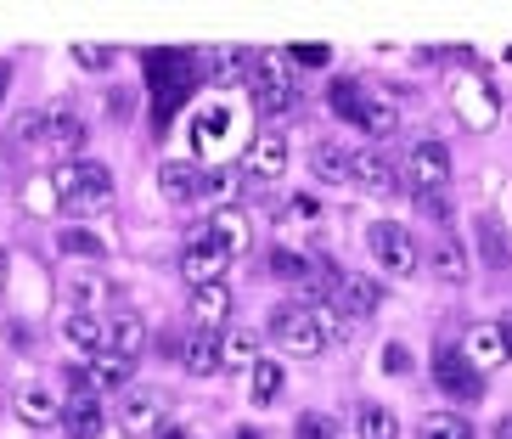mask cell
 Here are the masks:
<instances>
[{
    "label": "cell",
    "mask_w": 512,
    "mask_h": 439,
    "mask_svg": "<svg viewBox=\"0 0 512 439\" xmlns=\"http://www.w3.org/2000/svg\"><path fill=\"white\" fill-rule=\"evenodd\" d=\"M248 96H254V107L265 113V119H282L287 107H293L299 85H293V74H287V51H265V57H254Z\"/></svg>",
    "instance_id": "obj_1"
},
{
    "label": "cell",
    "mask_w": 512,
    "mask_h": 439,
    "mask_svg": "<svg viewBox=\"0 0 512 439\" xmlns=\"http://www.w3.org/2000/svg\"><path fill=\"white\" fill-rule=\"evenodd\" d=\"M271 338L287 349V355H304V361L327 349V333H321V321H316L310 304H276L271 310Z\"/></svg>",
    "instance_id": "obj_2"
},
{
    "label": "cell",
    "mask_w": 512,
    "mask_h": 439,
    "mask_svg": "<svg viewBox=\"0 0 512 439\" xmlns=\"http://www.w3.org/2000/svg\"><path fill=\"white\" fill-rule=\"evenodd\" d=\"M400 169H406V181H411L417 197H439L445 181H451V147L434 141V136H422V141H411V152H406Z\"/></svg>",
    "instance_id": "obj_3"
},
{
    "label": "cell",
    "mask_w": 512,
    "mask_h": 439,
    "mask_svg": "<svg viewBox=\"0 0 512 439\" xmlns=\"http://www.w3.org/2000/svg\"><path fill=\"white\" fill-rule=\"evenodd\" d=\"M366 254L377 259V271L383 276H411L417 271V243H411V231L394 226V220L366 226Z\"/></svg>",
    "instance_id": "obj_4"
},
{
    "label": "cell",
    "mask_w": 512,
    "mask_h": 439,
    "mask_svg": "<svg viewBox=\"0 0 512 439\" xmlns=\"http://www.w3.org/2000/svg\"><path fill=\"white\" fill-rule=\"evenodd\" d=\"M451 107H456V119H462L467 130H490V124L501 119L496 91H490L479 74H456L451 79Z\"/></svg>",
    "instance_id": "obj_5"
},
{
    "label": "cell",
    "mask_w": 512,
    "mask_h": 439,
    "mask_svg": "<svg viewBox=\"0 0 512 439\" xmlns=\"http://www.w3.org/2000/svg\"><path fill=\"white\" fill-rule=\"evenodd\" d=\"M434 383L451 394V400H479V394H484V378L467 366V355L456 344H439L434 349Z\"/></svg>",
    "instance_id": "obj_6"
},
{
    "label": "cell",
    "mask_w": 512,
    "mask_h": 439,
    "mask_svg": "<svg viewBox=\"0 0 512 439\" xmlns=\"http://www.w3.org/2000/svg\"><path fill=\"white\" fill-rule=\"evenodd\" d=\"M327 304L344 321H366V316H377V310H383V288H377L372 276H338Z\"/></svg>",
    "instance_id": "obj_7"
},
{
    "label": "cell",
    "mask_w": 512,
    "mask_h": 439,
    "mask_svg": "<svg viewBox=\"0 0 512 439\" xmlns=\"http://www.w3.org/2000/svg\"><path fill=\"white\" fill-rule=\"evenodd\" d=\"M113 417H119L124 434L152 439V434H158V423H164V400H158V389H124Z\"/></svg>",
    "instance_id": "obj_8"
},
{
    "label": "cell",
    "mask_w": 512,
    "mask_h": 439,
    "mask_svg": "<svg viewBox=\"0 0 512 439\" xmlns=\"http://www.w3.org/2000/svg\"><path fill=\"white\" fill-rule=\"evenodd\" d=\"M462 355L473 372H496V366L512 361V349H507V333H501V321H473V333L462 338Z\"/></svg>",
    "instance_id": "obj_9"
},
{
    "label": "cell",
    "mask_w": 512,
    "mask_h": 439,
    "mask_svg": "<svg viewBox=\"0 0 512 439\" xmlns=\"http://www.w3.org/2000/svg\"><path fill=\"white\" fill-rule=\"evenodd\" d=\"M226 265H231V254L214 243L209 231H203V237H192V243H186V254H181V276L192 282V288H209V282H220V276H226Z\"/></svg>",
    "instance_id": "obj_10"
},
{
    "label": "cell",
    "mask_w": 512,
    "mask_h": 439,
    "mask_svg": "<svg viewBox=\"0 0 512 439\" xmlns=\"http://www.w3.org/2000/svg\"><path fill=\"white\" fill-rule=\"evenodd\" d=\"M12 411H17V423H29V428H57L62 423V394L51 389V383H23V389L12 394Z\"/></svg>",
    "instance_id": "obj_11"
},
{
    "label": "cell",
    "mask_w": 512,
    "mask_h": 439,
    "mask_svg": "<svg viewBox=\"0 0 512 439\" xmlns=\"http://www.w3.org/2000/svg\"><path fill=\"white\" fill-rule=\"evenodd\" d=\"M287 164H293V147H287L282 130H259V136L248 141V175H254V181H282Z\"/></svg>",
    "instance_id": "obj_12"
},
{
    "label": "cell",
    "mask_w": 512,
    "mask_h": 439,
    "mask_svg": "<svg viewBox=\"0 0 512 439\" xmlns=\"http://www.w3.org/2000/svg\"><path fill=\"white\" fill-rule=\"evenodd\" d=\"M51 186H57V197H79V192H102V186H113V175H107L102 158H68V164L51 169Z\"/></svg>",
    "instance_id": "obj_13"
},
{
    "label": "cell",
    "mask_w": 512,
    "mask_h": 439,
    "mask_svg": "<svg viewBox=\"0 0 512 439\" xmlns=\"http://www.w3.org/2000/svg\"><path fill=\"white\" fill-rule=\"evenodd\" d=\"M349 186H361V192H372V197H389L394 186H400V175H394V164H389V158H383L377 147H355Z\"/></svg>",
    "instance_id": "obj_14"
},
{
    "label": "cell",
    "mask_w": 512,
    "mask_h": 439,
    "mask_svg": "<svg viewBox=\"0 0 512 439\" xmlns=\"http://www.w3.org/2000/svg\"><path fill=\"white\" fill-rule=\"evenodd\" d=\"M102 327H107V349H113L119 361H130V366H136L141 355H147V344H152V338H147V321H141L136 310H119V316H113V321H102Z\"/></svg>",
    "instance_id": "obj_15"
},
{
    "label": "cell",
    "mask_w": 512,
    "mask_h": 439,
    "mask_svg": "<svg viewBox=\"0 0 512 439\" xmlns=\"http://www.w3.org/2000/svg\"><path fill=\"white\" fill-rule=\"evenodd\" d=\"M203 231H209V237H214L220 248H226L231 259L248 254V243H254V226H248V214H242L237 203H231V209H214L209 220H203Z\"/></svg>",
    "instance_id": "obj_16"
},
{
    "label": "cell",
    "mask_w": 512,
    "mask_h": 439,
    "mask_svg": "<svg viewBox=\"0 0 512 439\" xmlns=\"http://www.w3.org/2000/svg\"><path fill=\"white\" fill-rule=\"evenodd\" d=\"M237 186H242V169H231V164L197 169V203L203 209H231L237 203Z\"/></svg>",
    "instance_id": "obj_17"
},
{
    "label": "cell",
    "mask_w": 512,
    "mask_h": 439,
    "mask_svg": "<svg viewBox=\"0 0 512 439\" xmlns=\"http://www.w3.org/2000/svg\"><path fill=\"white\" fill-rule=\"evenodd\" d=\"M62 344L74 349V355H85V361H91V355H102V349H107L102 316H74V310H68V316H62Z\"/></svg>",
    "instance_id": "obj_18"
},
{
    "label": "cell",
    "mask_w": 512,
    "mask_h": 439,
    "mask_svg": "<svg viewBox=\"0 0 512 439\" xmlns=\"http://www.w3.org/2000/svg\"><path fill=\"white\" fill-rule=\"evenodd\" d=\"M175 355H181V366L192 372V378H214V372H220V338L203 333V327H197L192 338H181Z\"/></svg>",
    "instance_id": "obj_19"
},
{
    "label": "cell",
    "mask_w": 512,
    "mask_h": 439,
    "mask_svg": "<svg viewBox=\"0 0 512 439\" xmlns=\"http://www.w3.org/2000/svg\"><path fill=\"white\" fill-rule=\"evenodd\" d=\"M349 164H355V147L338 136H321L316 147H310V169H316L321 181H349Z\"/></svg>",
    "instance_id": "obj_20"
},
{
    "label": "cell",
    "mask_w": 512,
    "mask_h": 439,
    "mask_svg": "<svg viewBox=\"0 0 512 439\" xmlns=\"http://www.w3.org/2000/svg\"><path fill=\"white\" fill-rule=\"evenodd\" d=\"M68 434L74 439H96V434H107V411H102V400H96L91 389H79L74 400H68Z\"/></svg>",
    "instance_id": "obj_21"
},
{
    "label": "cell",
    "mask_w": 512,
    "mask_h": 439,
    "mask_svg": "<svg viewBox=\"0 0 512 439\" xmlns=\"http://www.w3.org/2000/svg\"><path fill=\"white\" fill-rule=\"evenodd\" d=\"M158 197L164 203H197V164H186V158L158 164Z\"/></svg>",
    "instance_id": "obj_22"
},
{
    "label": "cell",
    "mask_w": 512,
    "mask_h": 439,
    "mask_svg": "<svg viewBox=\"0 0 512 439\" xmlns=\"http://www.w3.org/2000/svg\"><path fill=\"white\" fill-rule=\"evenodd\" d=\"M192 321L209 333L220 321H231V288L226 282H209V288H192Z\"/></svg>",
    "instance_id": "obj_23"
},
{
    "label": "cell",
    "mask_w": 512,
    "mask_h": 439,
    "mask_svg": "<svg viewBox=\"0 0 512 439\" xmlns=\"http://www.w3.org/2000/svg\"><path fill=\"white\" fill-rule=\"evenodd\" d=\"M282 389H287L282 361H265V355H259V361L248 366V394H254V406H276V400H282Z\"/></svg>",
    "instance_id": "obj_24"
},
{
    "label": "cell",
    "mask_w": 512,
    "mask_h": 439,
    "mask_svg": "<svg viewBox=\"0 0 512 439\" xmlns=\"http://www.w3.org/2000/svg\"><path fill=\"white\" fill-rule=\"evenodd\" d=\"M355 124H361V130H372L377 141H389L394 130H400V107H394L389 96H361V113H355Z\"/></svg>",
    "instance_id": "obj_25"
},
{
    "label": "cell",
    "mask_w": 512,
    "mask_h": 439,
    "mask_svg": "<svg viewBox=\"0 0 512 439\" xmlns=\"http://www.w3.org/2000/svg\"><path fill=\"white\" fill-rule=\"evenodd\" d=\"M85 383H91V394L130 389V361H119L113 349H102V355H91V366H85Z\"/></svg>",
    "instance_id": "obj_26"
},
{
    "label": "cell",
    "mask_w": 512,
    "mask_h": 439,
    "mask_svg": "<svg viewBox=\"0 0 512 439\" xmlns=\"http://www.w3.org/2000/svg\"><path fill=\"white\" fill-rule=\"evenodd\" d=\"M259 361V344L248 327H226V338H220V372H248V366Z\"/></svg>",
    "instance_id": "obj_27"
},
{
    "label": "cell",
    "mask_w": 512,
    "mask_h": 439,
    "mask_svg": "<svg viewBox=\"0 0 512 439\" xmlns=\"http://www.w3.org/2000/svg\"><path fill=\"white\" fill-rule=\"evenodd\" d=\"M68 299H74V316H96V304L107 299V282L96 271H74L68 276Z\"/></svg>",
    "instance_id": "obj_28"
},
{
    "label": "cell",
    "mask_w": 512,
    "mask_h": 439,
    "mask_svg": "<svg viewBox=\"0 0 512 439\" xmlns=\"http://www.w3.org/2000/svg\"><path fill=\"white\" fill-rule=\"evenodd\" d=\"M57 254H68V259H102L107 243L96 237V231H85V226H62L57 231Z\"/></svg>",
    "instance_id": "obj_29"
},
{
    "label": "cell",
    "mask_w": 512,
    "mask_h": 439,
    "mask_svg": "<svg viewBox=\"0 0 512 439\" xmlns=\"http://www.w3.org/2000/svg\"><path fill=\"white\" fill-rule=\"evenodd\" d=\"M417 439H473V423L456 411H428L417 423Z\"/></svg>",
    "instance_id": "obj_30"
},
{
    "label": "cell",
    "mask_w": 512,
    "mask_h": 439,
    "mask_svg": "<svg viewBox=\"0 0 512 439\" xmlns=\"http://www.w3.org/2000/svg\"><path fill=\"white\" fill-rule=\"evenodd\" d=\"M428 271L439 276V282H451V288H462L467 282V254L456 243H439L434 254H428Z\"/></svg>",
    "instance_id": "obj_31"
},
{
    "label": "cell",
    "mask_w": 512,
    "mask_h": 439,
    "mask_svg": "<svg viewBox=\"0 0 512 439\" xmlns=\"http://www.w3.org/2000/svg\"><path fill=\"white\" fill-rule=\"evenodd\" d=\"M226 130H231V107H226V102L203 107V113H197V124H192V141H197V152H203V147H214V141L226 136Z\"/></svg>",
    "instance_id": "obj_32"
},
{
    "label": "cell",
    "mask_w": 512,
    "mask_h": 439,
    "mask_svg": "<svg viewBox=\"0 0 512 439\" xmlns=\"http://www.w3.org/2000/svg\"><path fill=\"white\" fill-rule=\"evenodd\" d=\"M40 141H51L57 152H79V147H85V124H79L74 113H51L46 136H40Z\"/></svg>",
    "instance_id": "obj_33"
},
{
    "label": "cell",
    "mask_w": 512,
    "mask_h": 439,
    "mask_svg": "<svg viewBox=\"0 0 512 439\" xmlns=\"http://www.w3.org/2000/svg\"><path fill=\"white\" fill-rule=\"evenodd\" d=\"M355 434H361V439H400V417H394L389 406H361Z\"/></svg>",
    "instance_id": "obj_34"
},
{
    "label": "cell",
    "mask_w": 512,
    "mask_h": 439,
    "mask_svg": "<svg viewBox=\"0 0 512 439\" xmlns=\"http://www.w3.org/2000/svg\"><path fill=\"white\" fill-rule=\"evenodd\" d=\"M271 271L282 276V282H299V288H310L316 265H310V254H299V248H276V254H271Z\"/></svg>",
    "instance_id": "obj_35"
},
{
    "label": "cell",
    "mask_w": 512,
    "mask_h": 439,
    "mask_svg": "<svg viewBox=\"0 0 512 439\" xmlns=\"http://www.w3.org/2000/svg\"><path fill=\"white\" fill-rule=\"evenodd\" d=\"M209 62H214V79H220V85H231V79H242L248 68H254V57H248L242 46H220V51H209Z\"/></svg>",
    "instance_id": "obj_36"
},
{
    "label": "cell",
    "mask_w": 512,
    "mask_h": 439,
    "mask_svg": "<svg viewBox=\"0 0 512 439\" xmlns=\"http://www.w3.org/2000/svg\"><path fill=\"white\" fill-rule=\"evenodd\" d=\"M62 209L74 214V220H96V214L113 209V186H102V192H79V197H62Z\"/></svg>",
    "instance_id": "obj_37"
},
{
    "label": "cell",
    "mask_w": 512,
    "mask_h": 439,
    "mask_svg": "<svg viewBox=\"0 0 512 439\" xmlns=\"http://www.w3.org/2000/svg\"><path fill=\"white\" fill-rule=\"evenodd\" d=\"M361 85H355V79H332L327 85V102H332V113H338V119H355V113H361Z\"/></svg>",
    "instance_id": "obj_38"
},
{
    "label": "cell",
    "mask_w": 512,
    "mask_h": 439,
    "mask_svg": "<svg viewBox=\"0 0 512 439\" xmlns=\"http://www.w3.org/2000/svg\"><path fill=\"white\" fill-rule=\"evenodd\" d=\"M479 243H484V265H507V237L490 214H479Z\"/></svg>",
    "instance_id": "obj_39"
},
{
    "label": "cell",
    "mask_w": 512,
    "mask_h": 439,
    "mask_svg": "<svg viewBox=\"0 0 512 439\" xmlns=\"http://www.w3.org/2000/svg\"><path fill=\"white\" fill-rule=\"evenodd\" d=\"M293 439H338V423L321 417V411H304L299 423H293Z\"/></svg>",
    "instance_id": "obj_40"
},
{
    "label": "cell",
    "mask_w": 512,
    "mask_h": 439,
    "mask_svg": "<svg viewBox=\"0 0 512 439\" xmlns=\"http://www.w3.org/2000/svg\"><path fill=\"white\" fill-rule=\"evenodd\" d=\"M74 62L85 74H102V68H113V51L107 46H74Z\"/></svg>",
    "instance_id": "obj_41"
},
{
    "label": "cell",
    "mask_w": 512,
    "mask_h": 439,
    "mask_svg": "<svg viewBox=\"0 0 512 439\" xmlns=\"http://www.w3.org/2000/svg\"><path fill=\"white\" fill-rule=\"evenodd\" d=\"M29 209H34V214H51V209H57V186H51V175H46V181H29Z\"/></svg>",
    "instance_id": "obj_42"
},
{
    "label": "cell",
    "mask_w": 512,
    "mask_h": 439,
    "mask_svg": "<svg viewBox=\"0 0 512 439\" xmlns=\"http://www.w3.org/2000/svg\"><path fill=\"white\" fill-rule=\"evenodd\" d=\"M282 214H287V220H321V209H316V197H287V203H282Z\"/></svg>",
    "instance_id": "obj_43"
},
{
    "label": "cell",
    "mask_w": 512,
    "mask_h": 439,
    "mask_svg": "<svg viewBox=\"0 0 512 439\" xmlns=\"http://www.w3.org/2000/svg\"><path fill=\"white\" fill-rule=\"evenodd\" d=\"M46 119H51V113H23V119H17V136L40 141V136H46Z\"/></svg>",
    "instance_id": "obj_44"
},
{
    "label": "cell",
    "mask_w": 512,
    "mask_h": 439,
    "mask_svg": "<svg viewBox=\"0 0 512 439\" xmlns=\"http://www.w3.org/2000/svg\"><path fill=\"white\" fill-rule=\"evenodd\" d=\"M383 372H411V355H406V344H389V349H383Z\"/></svg>",
    "instance_id": "obj_45"
},
{
    "label": "cell",
    "mask_w": 512,
    "mask_h": 439,
    "mask_svg": "<svg viewBox=\"0 0 512 439\" xmlns=\"http://www.w3.org/2000/svg\"><path fill=\"white\" fill-rule=\"evenodd\" d=\"M287 62H304V68H321V62H327V51H321V46H299V51H293Z\"/></svg>",
    "instance_id": "obj_46"
},
{
    "label": "cell",
    "mask_w": 512,
    "mask_h": 439,
    "mask_svg": "<svg viewBox=\"0 0 512 439\" xmlns=\"http://www.w3.org/2000/svg\"><path fill=\"white\" fill-rule=\"evenodd\" d=\"M152 439H192V428H186V423H158V434H152Z\"/></svg>",
    "instance_id": "obj_47"
},
{
    "label": "cell",
    "mask_w": 512,
    "mask_h": 439,
    "mask_svg": "<svg viewBox=\"0 0 512 439\" xmlns=\"http://www.w3.org/2000/svg\"><path fill=\"white\" fill-rule=\"evenodd\" d=\"M6 282H12V254L0 248V293H6Z\"/></svg>",
    "instance_id": "obj_48"
},
{
    "label": "cell",
    "mask_w": 512,
    "mask_h": 439,
    "mask_svg": "<svg viewBox=\"0 0 512 439\" xmlns=\"http://www.w3.org/2000/svg\"><path fill=\"white\" fill-rule=\"evenodd\" d=\"M6 91H12V68L0 62V107H6Z\"/></svg>",
    "instance_id": "obj_49"
},
{
    "label": "cell",
    "mask_w": 512,
    "mask_h": 439,
    "mask_svg": "<svg viewBox=\"0 0 512 439\" xmlns=\"http://www.w3.org/2000/svg\"><path fill=\"white\" fill-rule=\"evenodd\" d=\"M496 434H501V439H512V417H507V423H501V428H496Z\"/></svg>",
    "instance_id": "obj_50"
},
{
    "label": "cell",
    "mask_w": 512,
    "mask_h": 439,
    "mask_svg": "<svg viewBox=\"0 0 512 439\" xmlns=\"http://www.w3.org/2000/svg\"><path fill=\"white\" fill-rule=\"evenodd\" d=\"M237 439H259V434H254V428H242V434H237Z\"/></svg>",
    "instance_id": "obj_51"
},
{
    "label": "cell",
    "mask_w": 512,
    "mask_h": 439,
    "mask_svg": "<svg viewBox=\"0 0 512 439\" xmlns=\"http://www.w3.org/2000/svg\"><path fill=\"white\" fill-rule=\"evenodd\" d=\"M501 333H507V349H512V327H501Z\"/></svg>",
    "instance_id": "obj_52"
}]
</instances>
